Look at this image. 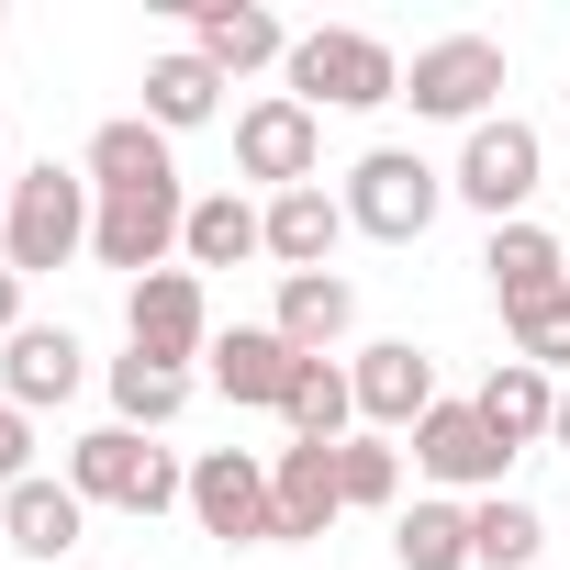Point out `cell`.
Masks as SVG:
<instances>
[{"label": "cell", "mask_w": 570, "mask_h": 570, "mask_svg": "<svg viewBox=\"0 0 570 570\" xmlns=\"http://www.w3.org/2000/svg\"><path fill=\"white\" fill-rule=\"evenodd\" d=\"M90 224H101V190H90V168H12V213H0V268L12 279H46V268H68L79 246H90Z\"/></svg>", "instance_id": "6da1fadb"}, {"label": "cell", "mask_w": 570, "mask_h": 570, "mask_svg": "<svg viewBox=\"0 0 570 570\" xmlns=\"http://www.w3.org/2000/svg\"><path fill=\"white\" fill-rule=\"evenodd\" d=\"M292 101L303 112H381V101H403V57L381 46V35H347V23H314V35H292Z\"/></svg>", "instance_id": "7a4b0ae2"}, {"label": "cell", "mask_w": 570, "mask_h": 570, "mask_svg": "<svg viewBox=\"0 0 570 570\" xmlns=\"http://www.w3.org/2000/svg\"><path fill=\"white\" fill-rule=\"evenodd\" d=\"M68 492L79 503H112V514H168V503H190V470L168 448H146L135 425H90L68 448Z\"/></svg>", "instance_id": "3957f363"}, {"label": "cell", "mask_w": 570, "mask_h": 570, "mask_svg": "<svg viewBox=\"0 0 570 570\" xmlns=\"http://www.w3.org/2000/svg\"><path fill=\"white\" fill-rule=\"evenodd\" d=\"M503 46L492 35H436V46H414V68H403V101L425 112V124H492V101H503Z\"/></svg>", "instance_id": "277c9868"}, {"label": "cell", "mask_w": 570, "mask_h": 570, "mask_svg": "<svg viewBox=\"0 0 570 570\" xmlns=\"http://www.w3.org/2000/svg\"><path fill=\"white\" fill-rule=\"evenodd\" d=\"M537 179H548V146H537V124H514V112L470 124V146H459V168H448V190H459L470 213H492V224H525Z\"/></svg>", "instance_id": "5b68a950"}, {"label": "cell", "mask_w": 570, "mask_h": 570, "mask_svg": "<svg viewBox=\"0 0 570 570\" xmlns=\"http://www.w3.org/2000/svg\"><path fill=\"white\" fill-rule=\"evenodd\" d=\"M436 202H448V168H425L414 146H370V157L347 168V224L381 235V246H414V235L436 224Z\"/></svg>", "instance_id": "8992f818"}, {"label": "cell", "mask_w": 570, "mask_h": 570, "mask_svg": "<svg viewBox=\"0 0 570 570\" xmlns=\"http://www.w3.org/2000/svg\"><path fill=\"white\" fill-rule=\"evenodd\" d=\"M190 514H202V537H224V548H279L268 459H257V448H202V459H190Z\"/></svg>", "instance_id": "52a82bcc"}, {"label": "cell", "mask_w": 570, "mask_h": 570, "mask_svg": "<svg viewBox=\"0 0 570 570\" xmlns=\"http://www.w3.org/2000/svg\"><path fill=\"white\" fill-rule=\"evenodd\" d=\"M179 224H190L179 179H157V190H101V224H90V257H101V268H124V292H135V279H157V268H168Z\"/></svg>", "instance_id": "ba28073f"}, {"label": "cell", "mask_w": 570, "mask_h": 570, "mask_svg": "<svg viewBox=\"0 0 570 570\" xmlns=\"http://www.w3.org/2000/svg\"><path fill=\"white\" fill-rule=\"evenodd\" d=\"M314 157H325V112H303L292 90L235 112V168L268 179V202H279V190H314Z\"/></svg>", "instance_id": "9c48e42d"}, {"label": "cell", "mask_w": 570, "mask_h": 570, "mask_svg": "<svg viewBox=\"0 0 570 570\" xmlns=\"http://www.w3.org/2000/svg\"><path fill=\"white\" fill-rule=\"evenodd\" d=\"M124 336H135L146 358L190 370V358L213 347V303H202V268H157V279H135V292H124Z\"/></svg>", "instance_id": "30bf717a"}, {"label": "cell", "mask_w": 570, "mask_h": 570, "mask_svg": "<svg viewBox=\"0 0 570 570\" xmlns=\"http://www.w3.org/2000/svg\"><path fill=\"white\" fill-rule=\"evenodd\" d=\"M347 381H358V425L370 436H392V425H425L448 392H436V358L414 347V336H381V347H358L347 358Z\"/></svg>", "instance_id": "8fae6325"}, {"label": "cell", "mask_w": 570, "mask_h": 570, "mask_svg": "<svg viewBox=\"0 0 570 570\" xmlns=\"http://www.w3.org/2000/svg\"><path fill=\"white\" fill-rule=\"evenodd\" d=\"M414 470H425V481H448V492H503L514 448L481 425V403H436V414L414 425Z\"/></svg>", "instance_id": "7c38bea8"}, {"label": "cell", "mask_w": 570, "mask_h": 570, "mask_svg": "<svg viewBox=\"0 0 570 570\" xmlns=\"http://www.w3.org/2000/svg\"><path fill=\"white\" fill-rule=\"evenodd\" d=\"M481 268H492L503 325H514V314H537V303H570V257H559V235H548V224H492Z\"/></svg>", "instance_id": "4fadbf2b"}, {"label": "cell", "mask_w": 570, "mask_h": 570, "mask_svg": "<svg viewBox=\"0 0 570 570\" xmlns=\"http://www.w3.org/2000/svg\"><path fill=\"white\" fill-rule=\"evenodd\" d=\"M190 57H202L213 79H246V68H279V57H292V35H279L268 0H202V12H190Z\"/></svg>", "instance_id": "5bb4252c"}, {"label": "cell", "mask_w": 570, "mask_h": 570, "mask_svg": "<svg viewBox=\"0 0 570 570\" xmlns=\"http://www.w3.org/2000/svg\"><path fill=\"white\" fill-rule=\"evenodd\" d=\"M268 514H279V548H303L347 514V481H336V448H279L268 459Z\"/></svg>", "instance_id": "9a60e30c"}, {"label": "cell", "mask_w": 570, "mask_h": 570, "mask_svg": "<svg viewBox=\"0 0 570 570\" xmlns=\"http://www.w3.org/2000/svg\"><path fill=\"white\" fill-rule=\"evenodd\" d=\"M358 224H347V190H279L268 202V257H279V279H303V268H336V246H347Z\"/></svg>", "instance_id": "2e32d148"}, {"label": "cell", "mask_w": 570, "mask_h": 570, "mask_svg": "<svg viewBox=\"0 0 570 570\" xmlns=\"http://www.w3.org/2000/svg\"><path fill=\"white\" fill-rule=\"evenodd\" d=\"M79 381H90V347H79L68 325H23L12 347H0V403H23V414L68 403Z\"/></svg>", "instance_id": "e0dca14e"}, {"label": "cell", "mask_w": 570, "mask_h": 570, "mask_svg": "<svg viewBox=\"0 0 570 570\" xmlns=\"http://www.w3.org/2000/svg\"><path fill=\"white\" fill-rule=\"evenodd\" d=\"M202 358H213V392L224 403H268V414L292 403V381H303V358L279 347V325H224Z\"/></svg>", "instance_id": "ac0fdd59"}, {"label": "cell", "mask_w": 570, "mask_h": 570, "mask_svg": "<svg viewBox=\"0 0 570 570\" xmlns=\"http://www.w3.org/2000/svg\"><path fill=\"white\" fill-rule=\"evenodd\" d=\"M79 525H90V503H79L68 481H46V470L0 492V548H23V559H46V570L79 548Z\"/></svg>", "instance_id": "d6986e66"}, {"label": "cell", "mask_w": 570, "mask_h": 570, "mask_svg": "<svg viewBox=\"0 0 570 570\" xmlns=\"http://www.w3.org/2000/svg\"><path fill=\"white\" fill-rule=\"evenodd\" d=\"M279 347L292 358H325L347 325H358V292H347V268H303V279H279Z\"/></svg>", "instance_id": "ffe728a7"}, {"label": "cell", "mask_w": 570, "mask_h": 570, "mask_svg": "<svg viewBox=\"0 0 570 570\" xmlns=\"http://www.w3.org/2000/svg\"><path fill=\"white\" fill-rule=\"evenodd\" d=\"M470 403H481V425H492V436H503L514 459H525V448H537V436L559 425V381H548V370H525V358H503V370H492V381H481Z\"/></svg>", "instance_id": "44dd1931"}, {"label": "cell", "mask_w": 570, "mask_h": 570, "mask_svg": "<svg viewBox=\"0 0 570 570\" xmlns=\"http://www.w3.org/2000/svg\"><path fill=\"white\" fill-rule=\"evenodd\" d=\"M79 168H90V190H157V179H179V157H168V135H157L146 112H124V124H101Z\"/></svg>", "instance_id": "7402d4cb"}, {"label": "cell", "mask_w": 570, "mask_h": 570, "mask_svg": "<svg viewBox=\"0 0 570 570\" xmlns=\"http://www.w3.org/2000/svg\"><path fill=\"white\" fill-rule=\"evenodd\" d=\"M179 257H190V268H235V257H268V213H257L246 190H213V202H190V224H179Z\"/></svg>", "instance_id": "603a6c76"}, {"label": "cell", "mask_w": 570, "mask_h": 570, "mask_svg": "<svg viewBox=\"0 0 570 570\" xmlns=\"http://www.w3.org/2000/svg\"><path fill=\"white\" fill-rule=\"evenodd\" d=\"M279 425H292V448H347V425H358V381H347L336 358H303V381H292V403H279Z\"/></svg>", "instance_id": "cb8c5ba5"}, {"label": "cell", "mask_w": 570, "mask_h": 570, "mask_svg": "<svg viewBox=\"0 0 570 570\" xmlns=\"http://www.w3.org/2000/svg\"><path fill=\"white\" fill-rule=\"evenodd\" d=\"M179 414H190V370H168V358L124 347V358H112V425L157 436V425H179Z\"/></svg>", "instance_id": "d4e9b609"}, {"label": "cell", "mask_w": 570, "mask_h": 570, "mask_svg": "<svg viewBox=\"0 0 570 570\" xmlns=\"http://www.w3.org/2000/svg\"><path fill=\"white\" fill-rule=\"evenodd\" d=\"M213 112H224V79H213L190 46L146 68V124H157V135H190V124H213Z\"/></svg>", "instance_id": "484cf974"}, {"label": "cell", "mask_w": 570, "mask_h": 570, "mask_svg": "<svg viewBox=\"0 0 570 570\" xmlns=\"http://www.w3.org/2000/svg\"><path fill=\"white\" fill-rule=\"evenodd\" d=\"M537 548H548L537 503H514V492H481L470 503V570H525Z\"/></svg>", "instance_id": "4316f807"}, {"label": "cell", "mask_w": 570, "mask_h": 570, "mask_svg": "<svg viewBox=\"0 0 570 570\" xmlns=\"http://www.w3.org/2000/svg\"><path fill=\"white\" fill-rule=\"evenodd\" d=\"M392 559H403V570H470V503H414V514H392Z\"/></svg>", "instance_id": "83f0119b"}, {"label": "cell", "mask_w": 570, "mask_h": 570, "mask_svg": "<svg viewBox=\"0 0 570 570\" xmlns=\"http://www.w3.org/2000/svg\"><path fill=\"white\" fill-rule=\"evenodd\" d=\"M336 481H347V514H381V503L403 492V448H392V436H347V448H336Z\"/></svg>", "instance_id": "f1b7e54d"}, {"label": "cell", "mask_w": 570, "mask_h": 570, "mask_svg": "<svg viewBox=\"0 0 570 570\" xmlns=\"http://www.w3.org/2000/svg\"><path fill=\"white\" fill-rule=\"evenodd\" d=\"M503 336H514V358H525V370H548V381L570 370V303H537V314H514Z\"/></svg>", "instance_id": "f546056e"}, {"label": "cell", "mask_w": 570, "mask_h": 570, "mask_svg": "<svg viewBox=\"0 0 570 570\" xmlns=\"http://www.w3.org/2000/svg\"><path fill=\"white\" fill-rule=\"evenodd\" d=\"M12 481H35V414L0 403V492H12Z\"/></svg>", "instance_id": "4dcf8cb0"}, {"label": "cell", "mask_w": 570, "mask_h": 570, "mask_svg": "<svg viewBox=\"0 0 570 570\" xmlns=\"http://www.w3.org/2000/svg\"><path fill=\"white\" fill-rule=\"evenodd\" d=\"M12 336H23V279L0 268V347H12Z\"/></svg>", "instance_id": "1f68e13d"}, {"label": "cell", "mask_w": 570, "mask_h": 570, "mask_svg": "<svg viewBox=\"0 0 570 570\" xmlns=\"http://www.w3.org/2000/svg\"><path fill=\"white\" fill-rule=\"evenodd\" d=\"M548 448H570V381H559V425H548Z\"/></svg>", "instance_id": "d6a6232c"}, {"label": "cell", "mask_w": 570, "mask_h": 570, "mask_svg": "<svg viewBox=\"0 0 570 570\" xmlns=\"http://www.w3.org/2000/svg\"><path fill=\"white\" fill-rule=\"evenodd\" d=\"M0 213H12V168H0Z\"/></svg>", "instance_id": "836d02e7"}]
</instances>
